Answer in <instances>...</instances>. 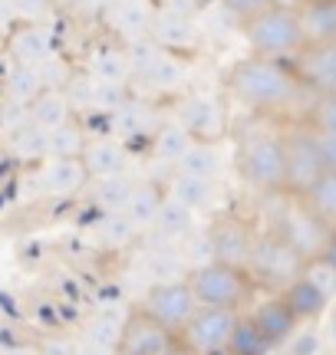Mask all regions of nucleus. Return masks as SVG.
<instances>
[{
  "label": "nucleus",
  "instance_id": "obj_10",
  "mask_svg": "<svg viewBox=\"0 0 336 355\" xmlns=\"http://www.w3.org/2000/svg\"><path fill=\"white\" fill-rule=\"evenodd\" d=\"M175 345V332L158 326L145 309H129L126 322H122V336H119L116 355H165Z\"/></svg>",
  "mask_w": 336,
  "mask_h": 355
},
{
  "label": "nucleus",
  "instance_id": "obj_44",
  "mask_svg": "<svg viewBox=\"0 0 336 355\" xmlns=\"http://www.w3.org/2000/svg\"><path fill=\"white\" fill-rule=\"evenodd\" d=\"M313 139H317V152L324 162L326 171H336V132H317L313 128Z\"/></svg>",
  "mask_w": 336,
  "mask_h": 355
},
{
  "label": "nucleus",
  "instance_id": "obj_23",
  "mask_svg": "<svg viewBox=\"0 0 336 355\" xmlns=\"http://www.w3.org/2000/svg\"><path fill=\"white\" fill-rule=\"evenodd\" d=\"M280 296H284V303L290 306V313L297 316V322H310V319H317L326 309V300H330V296H326L324 290H317L307 277H297L284 293H280Z\"/></svg>",
  "mask_w": 336,
  "mask_h": 355
},
{
  "label": "nucleus",
  "instance_id": "obj_17",
  "mask_svg": "<svg viewBox=\"0 0 336 355\" xmlns=\"http://www.w3.org/2000/svg\"><path fill=\"white\" fill-rule=\"evenodd\" d=\"M79 158H83V165H86L90 181L126 175V171H129V148L119 139H90Z\"/></svg>",
  "mask_w": 336,
  "mask_h": 355
},
{
  "label": "nucleus",
  "instance_id": "obj_29",
  "mask_svg": "<svg viewBox=\"0 0 336 355\" xmlns=\"http://www.w3.org/2000/svg\"><path fill=\"white\" fill-rule=\"evenodd\" d=\"M10 152L17 162L24 165H40L47 158V132L33 125L30 119H24L20 125L10 132Z\"/></svg>",
  "mask_w": 336,
  "mask_h": 355
},
{
  "label": "nucleus",
  "instance_id": "obj_3",
  "mask_svg": "<svg viewBox=\"0 0 336 355\" xmlns=\"http://www.w3.org/2000/svg\"><path fill=\"white\" fill-rule=\"evenodd\" d=\"M185 283L192 286L198 306H218V309H241L258 290V283L251 279L247 270L218 263V260L192 266Z\"/></svg>",
  "mask_w": 336,
  "mask_h": 355
},
{
  "label": "nucleus",
  "instance_id": "obj_32",
  "mask_svg": "<svg viewBox=\"0 0 336 355\" xmlns=\"http://www.w3.org/2000/svg\"><path fill=\"white\" fill-rule=\"evenodd\" d=\"M221 171V152L218 145H205V141H194L188 152L175 162V175H192V178H218Z\"/></svg>",
  "mask_w": 336,
  "mask_h": 355
},
{
  "label": "nucleus",
  "instance_id": "obj_24",
  "mask_svg": "<svg viewBox=\"0 0 336 355\" xmlns=\"http://www.w3.org/2000/svg\"><path fill=\"white\" fill-rule=\"evenodd\" d=\"M86 188H90V201L96 204L103 214H109V211H126L129 194H132V188H135V178H129V171H126V175H112V178H96Z\"/></svg>",
  "mask_w": 336,
  "mask_h": 355
},
{
  "label": "nucleus",
  "instance_id": "obj_38",
  "mask_svg": "<svg viewBox=\"0 0 336 355\" xmlns=\"http://www.w3.org/2000/svg\"><path fill=\"white\" fill-rule=\"evenodd\" d=\"M139 234L142 230L132 224L126 211H109L103 214V224H99V237H103L106 247H112V250H122V247H132V243L139 241Z\"/></svg>",
  "mask_w": 336,
  "mask_h": 355
},
{
  "label": "nucleus",
  "instance_id": "obj_39",
  "mask_svg": "<svg viewBox=\"0 0 336 355\" xmlns=\"http://www.w3.org/2000/svg\"><path fill=\"white\" fill-rule=\"evenodd\" d=\"M129 83H109V79L92 76V112L112 115L129 102Z\"/></svg>",
  "mask_w": 336,
  "mask_h": 355
},
{
  "label": "nucleus",
  "instance_id": "obj_26",
  "mask_svg": "<svg viewBox=\"0 0 336 355\" xmlns=\"http://www.w3.org/2000/svg\"><path fill=\"white\" fill-rule=\"evenodd\" d=\"M86 73L96 79H109V83H129V63H126L122 46L116 43L92 46V53L86 56Z\"/></svg>",
  "mask_w": 336,
  "mask_h": 355
},
{
  "label": "nucleus",
  "instance_id": "obj_41",
  "mask_svg": "<svg viewBox=\"0 0 336 355\" xmlns=\"http://www.w3.org/2000/svg\"><path fill=\"white\" fill-rule=\"evenodd\" d=\"M307 125L317 132H336V92L313 96V105L307 112Z\"/></svg>",
  "mask_w": 336,
  "mask_h": 355
},
{
  "label": "nucleus",
  "instance_id": "obj_22",
  "mask_svg": "<svg viewBox=\"0 0 336 355\" xmlns=\"http://www.w3.org/2000/svg\"><path fill=\"white\" fill-rule=\"evenodd\" d=\"M162 201H165V191L158 188L156 181H135V188L129 194V204H126V217L139 230H152Z\"/></svg>",
  "mask_w": 336,
  "mask_h": 355
},
{
  "label": "nucleus",
  "instance_id": "obj_12",
  "mask_svg": "<svg viewBox=\"0 0 336 355\" xmlns=\"http://www.w3.org/2000/svg\"><path fill=\"white\" fill-rule=\"evenodd\" d=\"M254 237H258V230L251 227L247 220H241V217H231V214L218 217V220H215V224L208 227L211 260L247 270V260H251V247H254Z\"/></svg>",
  "mask_w": 336,
  "mask_h": 355
},
{
  "label": "nucleus",
  "instance_id": "obj_8",
  "mask_svg": "<svg viewBox=\"0 0 336 355\" xmlns=\"http://www.w3.org/2000/svg\"><path fill=\"white\" fill-rule=\"evenodd\" d=\"M194 141H205V145H221L231 132L228 112L221 105L218 96H205V92H192L185 96L178 105V119H175Z\"/></svg>",
  "mask_w": 336,
  "mask_h": 355
},
{
  "label": "nucleus",
  "instance_id": "obj_2",
  "mask_svg": "<svg viewBox=\"0 0 336 355\" xmlns=\"http://www.w3.org/2000/svg\"><path fill=\"white\" fill-rule=\"evenodd\" d=\"M241 33H244L251 53L267 56V60H294L303 46L297 13L287 10V7H277V3L241 20Z\"/></svg>",
  "mask_w": 336,
  "mask_h": 355
},
{
  "label": "nucleus",
  "instance_id": "obj_25",
  "mask_svg": "<svg viewBox=\"0 0 336 355\" xmlns=\"http://www.w3.org/2000/svg\"><path fill=\"white\" fill-rule=\"evenodd\" d=\"M300 204L326 227H336V171H324L310 188L300 194Z\"/></svg>",
  "mask_w": 336,
  "mask_h": 355
},
{
  "label": "nucleus",
  "instance_id": "obj_14",
  "mask_svg": "<svg viewBox=\"0 0 336 355\" xmlns=\"http://www.w3.org/2000/svg\"><path fill=\"white\" fill-rule=\"evenodd\" d=\"M149 37L156 40L158 46L178 60H192L194 53L201 50V30L188 17H171V13L156 10L152 13V26Z\"/></svg>",
  "mask_w": 336,
  "mask_h": 355
},
{
  "label": "nucleus",
  "instance_id": "obj_21",
  "mask_svg": "<svg viewBox=\"0 0 336 355\" xmlns=\"http://www.w3.org/2000/svg\"><path fill=\"white\" fill-rule=\"evenodd\" d=\"M152 13H156V3L152 0H116L109 7V17H112V30L119 37H145L149 26H152Z\"/></svg>",
  "mask_w": 336,
  "mask_h": 355
},
{
  "label": "nucleus",
  "instance_id": "obj_1",
  "mask_svg": "<svg viewBox=\"0 0 336 355\" xmlns=\"http://www.w3.org/2000/svg\"><path fill=\"white\" fill-rule=\"evenodd\" d=\"M224 86L244 109L258 115H284L307 92L300 86L290 60H267V56H247L234 63L224 76Z\"/></svg>",
  "mask_w": 336,
  "mask_h": 355
},
{
  "label": "nucleus",
  "instance_id": "obj_46",
  "mask_svg": "<svg viewBox=\"0 0 336 355\" xmlns=\"http://www.w3.org/2000/svg\"><path fill=\"white\" fill-rule=\"evenodd\" d=\"M79 355H116V349H106V345L83 343V339H79Z\"/></svg>",
  "mask_w": 336,
  "mask_h": 355
},
{
  "label": "nucleus",
  "instance_id": "obj_5",
  "mask_svg": "<svg viewBox=\"0 0 336 355\" xmlns=\"http://www.w3.org/2000/svg\"><path fill=\"white\" fill-rule=\"evenodd\" d=\"M237 175L264 194H284V139L274 132L247 135L237 148Z\"/></svg>",
  "mask_w": 336,
  "mask_h": 355
},
{
  "label": "nucleus",
  "instance_id": "obj_18",
  "mask_svg": "<svg viewBox=\"0 0 336 355\" xmlns=\"http://www.w3.org/2000/svg\"><path fill=\"white\" fill-rule=\"evenodd\" d=\"M294 13H297L303 43L336 40V0H300Z\"/></svg>",
  "mask_w": 336,
  "mask_h": 355
},
{
  "label": "nucleus",
  "instance_id": "obj_11",
  "mask_svg": "<svg viewBox=\"0 0 336 355\" xmlns=\"http://www.w3.org/2000/svg\"><path fill=\"white\" fill-rule=\"evenodd\" d=\"M300 86L313 96L336 92V40L326 43H303L300 53L290 60Z\"/></svg>",
  "mask_w": 336,
  "mask_h": 355
},
{
  "label": "nucleus",
  "instance_id": "obj_40",
  "mask_svg": "<svg viewBox=\"0 0 336 355\" xmlns=\"http://www.w3.org/2000/svg\"><path fill=\"white\" fill-rule=\"evenodd\" d=\"M300 277H307L313 286H317V290H324L326 296H333V293H336V263H333V260H330L326 254H320V257H313V260H307Z\"/></svg>",
  "mask_w": 336,
  "mask_h": 355
},
{
  "label": "nucleus",
  "instance_id": "obj_48",
  "mask_svg": "<svg viewBox=\"0 0 336 355\" xmlns=\"http://www.w3.org/2000/svg\"><path fill=\"white\" fill-rule=\"evenodd\" d=\"M313 352H317V339L303 336V343H297V355H313Z\"/></svg>",
  "mask_w": 336,
  "mask_h": 355
},
{
  "label": "nucleus",
  "instance_id": "obj_19",
  "mask_svg": "<svg viewBox=\"0 0 336 355\" xmlns=\"http://www.w3.org/2000/svg\"><path fill=\"white\" fill-rule=\"evenodd\" d=\"M24 112H26V119H30L33 125H40L43 132H53V128L66 125L69 119H76L63 89H40L37 96L26 102Z\"/></svg>",
  "mask_w": 336,
  "mask_h": 355
},
{
  "label": "nucleus",
  "instance_id": "obj_33",
  "mask_svg": "<svg viewBox=\"0 0 336 355\" xmlns=\"http://www.w3.org/2000/svg\"><path fill=\"white\" fill-rule=\"evenodd\" d=\"M185 76H188V60H178L171 53H162V60L156 63V69L139 83L149 92H178L185 86Z\"/></svg>",
  "mask_w": 336,
  "mask_h": 355
},
{
  "label": "nucleus",
  "instance_id": "obj_9",
  "mask_svg": "<svg viewBox=\"0 0 336 355\" xmlns=\"http://www.w3.org/2000/svg\"><path fill=\"white\" fill-rule=\"evenodd\" d=\"M139 309H145L158 326H165L168 332L178 336L181 326L194 316L198 303H194V293L185 279H165V283H156L152 290L145 293V300Z\"/></svg>",
  "mask_w": 336,
  "mask_h": 355
},
{
  "label": "nucleus",
  "instance_id": "obj_43",
  "mask_svg": "<svg viewBox=\"0 0 336 355\" xmlns=\"http://www.w3.org/2000/svg\"><path fill=\"white\" fill-rule=\"evenodd\" d=\"M221 3H224V10H228L234 20L241 24V20H247V17H254L258 10L271 7L274 0H221Z\"/></svg>",
  "mask_w": 336,
  "mask_h": 355
},
{
  "label": "nucleus",
  "instance_id": "obj_20",
  "mask_svg": "<svg viewBox=\"0 0 336 355\" xmlns=\"http://www.w3.org/2000/svg\"><path fill=\"white\" fill-rule=\"evenodd\" d=\"M251 322H254L274 345H280L284 339H290L294 329H297V316L290 313V306L284 303V296H274L267 303H260L258 309L251 313Z\"/></svg>",
  "mask_w": 336,
  "mask_h": 355
},
{
  "label": "nucleus",
  "instance_id": "obj_34",
  "mask_svg": "<svg viewBox=\"0 0 336 355\" xmlns=\"http://www.w3.org/2000/svg\"><path fill=\"white\" fill-rule=\"evenodd\" d=\"M43 89V76H40V66H30V63H13L7 79H3V92L7 99L17 102L20 109H26V102L37 96Z\"/></svg>",
  "mask_w": 336,
  "mask_h": 355
},
{
  "label": "nucleus",
  "instance_id": "obj_51",
  "mask_svg": "<svg viewBox=\"0 0 336 355\" xmlns=\"http://www.w3.org/2000/svg\"><path fill=\"white\" fill-rule=\"evenodd\" d=\"M7 50V37H3V30H0V53Z\"/></svg>",
  "mask_w": 336,
  "mask_h": 355
},
{
  "label": "nucleus",
  "instance_id": "obj_6",
  "mask_svg": "<svg viewBox=\"0 0 336 355\" xmlns=\"http://www.w3.org/2000/svg\"><path fill=\"white\" fill-rule=\"evenodd\" d=\"M280 139H284V194L287 198H300L326 168L320 162L317 139H313L310 125L290 128Z\"/></svg>",
  "mask_w": 336,
  "mask_h": 355
},
{
  "label": "nucleus",
  "instance_id": "obj_27",
  "mask_svg": "<svg viewBox=\"0 0 336 355\" xmlns=\"http://www.w3.org/2000/svg\"><path fill=\"white\" fill-rule=\"evenodd\" d=\"M152 230H158L165 241H185V237H192V230H194V211L185 207L181 201H175L171 194H165Z\"/></svg>",
  "mask_w": 336,
  "mask_h": 355
},
{
  "label": "nucleus",
  "instance_id": "obj_4",
  "mask_svg": "<svg viewBox=\"0 0 336 355\" xmlns=\"http://www.w3.org/2000/svg\"><path fill=\"white\" fill-rule=\"evenodd\" d=\"M303 257L297 254V247L287 241L280 230H267V234H258L254 237V247H251V260H247V273L258 286H267V290H280L284 293L294 279L303 273Z\"/></svg>",
  "mask_w": 336,
  "mask_h": 355
},
{
  "label": "nucleus",
  "instance_id": "obj_31",
  "mask_svg": "<svg viewBox=\"0 0 336 355\" xmlns=\"http://www.w3.org/2000/svg\"><path fill=\"white\" fill-rule=\"evenodd\" d=\"M194 145V139L178 125V122H162V125L152 132V155L165 165H175L181 155Z\"/></svg>",
  "mask_w": 336,
  "mask_h": 355
},
{
  "label": "nucleus",
  "instance_id": "obj_35",
  "mask_svg": "<svg viewBox=\"0 0 336 355\" xmlns=\"http://www.w3.org/2000/svg\"><path fill=\"white\" fill-rule=\"evenodd\" d=\"M86 141H90L86 128L79 125L76 119H69L66 125L47 132V158H79Z\"/></svg>",
  "mask_w": 336,
  "mask_h": 355
},
{
  "label": "nucleus",
  "instance_id": "obj_13",
  "mask_svg": "<svg viewBox=\"0 0 336 355\" xmlns=\"http://www.w3.org/2000/svg\"><path fill=\"white\" fill-rule=\"evenodd\" d=\"M290 211L284 214V224H280V234H284L287 241L297 247V254L303 260H313V257L326 254V247H330V227H326L324 220H317V217L300 204V198H290Z\"/></svg>",
  "mask_w": 336,
  "mask_h": 355
},
{
  "label": "nucleus",
  "instance_id": "obj_49",
  "mask_svg": "<svg viewBox=\"0 0 336 355\" xmlns=\"http://www.w3.org/2000/svg\"><path fill=\"white\" fill-rule=\"evenodd\" d=\"M53 3H60V7H83L86 0H53Z\"/></svg>",
  "mask_w": 336,
  "mask_h": 355
},
{
  "label": "nucleus",
  "instance_id": "obj_52",
  "mask_svg": "<svg viewBox=\"0 0 336 355\" xmlns=\"http://www.w3.org/2000/svg\"><path fill=\"white\" fill-rule=\"evenodd\" d=\"M333 339H336V313H333Z\"/></svg>",
  "mask_w": 336,
  "mask_h": 355
},
{
  "label": "nucleus",
  "instance_id": "obj_36",
  "mask_svg": "<svg viewBox=\"0 0 336 355\" xmlns=\"http://www.w3.org/2000/svg\"><path fill=\"white\" fill-rule=\"evenodd\" d=\"M271 349H274V343L251 322V316H237V326H234L231 339L224 345L228 355H267Z\"/></svg>",
  "mask_w": 336,
  "mask_h": 355
},
{
  "label": "nucleus",
  "instance_id": "obj_30",
  "mask_svg": "<svg viewBox=\"0 0 336 355\" xmlns=\"http://www.w3.org/2000/svg\"><path fill=\"white\" fill-rule=\"evenodd\" d=\"M122 53H126V63H129V83H142V79L156 69V63L162 60V53L165 50H162L156 40L145 33V37L126 40Z\"/></svg>",
  "mask_w": 336,
  "mask_h": 355
},
{
  "label": "nucleus",
  "instance_id": "obj_42",
  "mask_svg": "<svg viewBox=\"0 0 336 355\" xmlns=\"http://www.w3.org/2000/svg\"><path fill=\"white\" fill-rule=\"evenodd\" d=\"M40 355H79V339L69 332H53L43 343H37Z\"/></svg>",
  "mask_w": 336,
  "mask_h": 355
},
{
  "label": "nucleus",
  "instance_id": "obj_47",
  "mask_svg": "<svg viewBox=\"0 0 336 355\" xmlns=\"http://www.w3.org/2000/svg\"><path fill=\"white\" fill-rule=\"evenodd\" d=\"M3 355H40V349L37 345H30V343H24V345H10Z\"/></svg>",
  "mask_w": 336,
  "mask_h": 355
},
{
  "label": "nucleus",
  "instance_id": "obj_37",
  "mask_svg": "<svg viewBox=\"0 0 336 355\" xmlns=\"http://www.w3.org/2000/svg\"><path fill=\"white\" fill-rule=\"evenodd\" d=\"M122 322H126V313L122 309H106V313H96V316L83 326V343H96L106 345V349H116L119 336H122Z\"/></svg>",
  "mask_w": 336,
  "mask_h": 355
},
{
  "label": "nucleus",
  "instance_id": "obj_16",
  "mask_svg": "<svg viewBox=\"0 0 336 355\" xmlns=\"http://www.w3.org/2000/svg\"><path fill=\"white\" fill-rule=\"evenodd\" d=\"M7 53L13 56V63L40 66L43 60L56 56V37H53L50 26L24 24L13 30V37H7Z\"/></svg>",
  "mask_w": 336,
  "mask_h": 355
},
{
  "label": "nucleus",
  "instance_id": "obj_15",
  "mask_svg": "<svg viewBox=\"0 0 336 355\" xmlns=\"http://www.w3.org/2000/svg\"><path fill=\"white\" fill-rule=\"evenodd\" d=\"M37 181H40V188H43V194L69 198V194L86 191L90 175H86L83 158H43L37 168Z\"/></svg>",
  "mask_w": 336,
  "mask_h": 355
},
{
  "label": "nucleus",
  "instance_id": "obj_7",
  "mask_svg": "<svg viewBox=\"0 0 336 355\" xmlns=\"http://www.w3.org/2000/svg\"><path fill=\"white\" fill-rule=\"evenodd\" d=\"M237 309H218V306H198L194 316L181 326L175 336L192 355H218L231 339L234 326H237Z\"/></svg>",
  "mask_w": 336,
  "mask_h": 355
},
{
  "label": "nucleus",
  "instance_id": "obj_28",
  "mask_svg": "<svg viewBox=\"0 0 336 355\" xmlns=\"http://www.w3.org/2000/svg\"><path fill=\"white\" fill-rule=\"evenodd\" d=\"M168 194L181 201L192 211H208L215 204V194H218V184L211 178H192V175H175L171 178V188Z\"/></svg>",
  "mask_w": 336,
  "mask_h": 355
},
{
  "label": "nucleus",
  "instance_id": "obj_50",
  "mask_svg": "<svg viewBox=\"0 0 336 355\" xmlns=\"http://www.w3.org/2000/svg\"><path fill=\"white\" fill-rule=\"evenodd\" d=\"M194 3H198L201 10H208V7H215V3H221V0H194Z\"/></svg>",
  "mask_w": 336,
  "mask_h": 355
},
{
  "label": "nucleus",
  "instance_id": "obj_45",
  "mask_svg": "<svg viewBox=\"0 0 336 355\" xmlns=\"http://www.w3.org/2000/svg\"><path fill=\"white\" fill-rule=\"evenodd\" d=\"M152 3H156V10L171 13V17H188V20H194L201 13V7L194 0H152Z\"/></svg>",
  "mask_w": 336,
  "mask_h": 355
}]
</instances>
